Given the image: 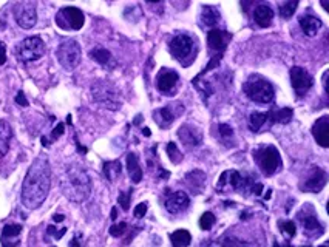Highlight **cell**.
Wrapping results in <instances>:
<instances>
[{
    "label": "cell",
    "mask_w": 329,
    "mask_h": 247,
    "mask_svg": "<svg viewBox=\"0 0 329 247\" xmlns=\"http://www.w3.org/2000/svg\"><path fill=\"white\" fill-rule=\"evenodd\" d=\"M326 173L321 169H312V172L309 173V176L304 179V183L301 184V190L303 192H311V193H317L320 190H323V187L326 186Z\"/></svg>",
    "instance_id": "cell-13"
},
{
    "label": "cell",
    "mask_w": 329,
    "mask_h": 247,
    "mask_svg": "<svg viewBox=\"0 0 329 247\" xmlns=\"http://www.w3.org/2000/svg\"><path fill=\"white\" fill-rule=\"evenodd\" d=\"M91 98L95 102L108 110H119L121 96L117 88L108 80H98L91 85Z\"/></svg>",
    "instance_id": "cell-3"
},
{
    "label": "cell",
    "mask_w": 329,
    "mask_h": 247,
    "mask_svg": "<svg viewBox=\"0 0 329 247\" xmlns=\"http://www.w3.org/2000/svg\"><path fill=\"white\" fill-rule=\"evenodd\" d=\"M230 42V34L226 33V31H221L218 28H214L207 33V43L209 47L215 50V51H223L227 43Z\"/></svg>",
    "instance_id": "cell-18"
},
{
    "label": "cell",
    "mask_w": 329,
    "mask_h": 247,
    "mask_svg": "<svg viewBox=\"0 0 329 247\" xmlns=\"http://www.w3.org/2000/svg\"><path fill=\"white\" fill-rule=\"evenodd\" d=\"M178 73L173 70H161L158 76V90L161 93H169L178 82Z\"/></svg>",
    "instance_id": "cell-19"
},
{
    "label": "cell",
    "mask_w": 329,
    "mask_h": 247,
    "mask_svg": "<svg viewBox=\"0 0 329 247\" xmlns=\"http://www.w3.org/2000/svg\"><path fill=\"white\" fill-rule=\"evenodd\" d=\"M243 175L237 170H227L224 172L220 179H218V183H217V190L220 192H226L229 189L232 190H241V186H243Z\"/></svg>",
    "instance_id": "cell-12"
},
{
    "label": "cell",
    "mask_w": 329,
    "mask_h": 247,
    "mask_svg": "<svg viewBox=\"0 0 329 247\" xmlns=\"http://www.w3.org/2000/svg\"><path fill=\"white\" fill-rule=\"evenodd\" d=\"M224 247H253L252 244H247V242H241L238 239H230L227 238V241L224 242Z\"/></svg>",
    "instance_id": "cell-41"
},
{
    "label": "cell",
    "mask_w": 329,
    "mask_h": 247,
    "mask_svg": "<svg viewBox=\"0 0 329 247\" xmlns=\"http://www.w3.org/2000/svg\"><path fill=\"white\" fill-rule=\"evenodd\" d=\"M185 183L189 184V187H190L195 193H200L201 189H203L204 184H206V175H204L201 170H193V172H190V173H187Z\"/></svg>",
    "instance_id": "cell-28"
},
{
    "label": "cell",
    "mask_w": 329,
    "mask_h": 247,
    "mask_svg": "<svg viewBox=\"0 0 329 247\" xmlns=\"http://www.w3.org/2000/svg\"><path fill=\"white\" fill-rule=\"evenodd\" d=\"M193 50V42L189 36L179 34L170 40V53L175 59L184 60Z\"/></svg>",
    "instance_id": "cell-11"
},
{
    "label": "cell",
    "mask_w": 329,
    "mask_h": 247,
    "mask_svg": "<svg viewBox=\"0 0 329 247\" xmlns=\"http://www.w3.org/2000/svg\"><path fill=\"white\" fill-rule=\"evenodd\" d=\"M303 247H311V245H303Z\"/></svg>",
    "instance_id": "cell-52"
},
{
    "label": "cell",
    "mask_w": 329,
    "mask_h": 247,
    "mask_svg": "<svg viewBox=\"0 0 329 247\" xmlns=\"http://www.w3.org/2000/svg\"><path fill=\"white\" fill-rule=\"evenodd\" d=\"M167 154H169V158L173 164H178L182 161V153L178 150L176 144L175 142H169L167 144Z\"/></svg>",
    "instance_id": "cell-35"
},
{
    "label": "cell",
    "mask_w": 329,
    "mask_h": 247,
    "mask_svg": "<svg viewBox=\"0 0 329 247\" xmlns=\"http://www.w3.org/2000/svg\"><path fill=\"white\" fill-rule=\"evenodd\" d=\"M280 229L283 230V232H286L288 233V236H295V232H297V229H295V224L292 222V221H281L280 222Z\"/></svg>",
    "instance_id": "cell-38"
},
{
    "label": "cell",
    "mask_w": 329,
    "mask_h": 247,
    "mask_svg": "<svg viewBox=\"0 0 329 247\" xmlns=\"http://www.w3.org/2000/svg\"><path fill=\"white\" fill-rule=\"evenodd\" d=\"M56 22L60 28H65V30H81L84 27V22H85V17H84V13L79 10V8H75V7H65L59 11L57 17H56Z\"/></svg>",
    "instance_id": "cell-8"
},
{
    "label": "cell",
    "mask_w": 329,
    "mask_h": 247,
    "mask_svg": "<svg viewBox=\"0 0 329 247\" xmlns=\"http://www.w3.org/2000/svg\"><path fill=\"white\" fill-rule=\"evenodd\" d=\"M51 187V169L45 156H39L30 166L22 186V204L28 210L39 209Z\"/></svg>",
    "instance_id": "cell-1"
},
{
    "label": "cell",
    "mask_w": 329,
    "mask_h": 247,
    "mask_svg": "<svg viewBox=\"0 0 329 247\" xmlns=\"http://www.w3.org/2000/svg\"><path fill=\"white\" fill-rule=\"evenodd\" d=\"M153 119L156 121V124L161 128H169L172 125V122L175 121V115L172 113V110L169 107L166 108H159L153 111Z\"/></svg>",
    "instance_id": "cell-26"
},
{
    "label": "cell",
    "mask_w": 329,
    "mask_h": 247,
    "mask_svg": "<svg viewBox=\"0 0 329 247\" xmlns=\"http://www.w3.org/2000/svg\"><path fill=\"white\" fill-rule=\"evenodd\" d=\"M65 131V125L63 124H57V127L51 131V141H56L57 138H60Z\"/></svg>",
    "instance_id": "cell-43"
},
{
    "label": "cell",
    "mask_w": 329,
    "mask_h": 247,
    "mask_svg": "<svg viewBox=\"0 0 329 247\" xmlns=\"http://www.w3.org/2000/svg\"><path fill=\"white\" fill-rule=\"evenodd\" d=\"M146 213H147V204H146V203L138 204V206L135 207V212H133V215H135L136 218H144Z\"/></svg>",
    "instance_id": "cell-42"
},
{
    "label": "cell",
    "mask_w": 329,
    "mask_h": 247,
    "mask_svg": "<svg viewBox=\"0 0 329 247\" xmlns=\"http://www.w3.org/2000/svg\"><path fill=\"white\" fill-rule=\"evenodd\" d=\"M255 158L258 161V166H260V169L263 170V173L266 176H272L278 170V167L281 166V156H280L278 150L272 145L256 150Z\"/></svg>",
    "instance_id": "cell-7"
},
{
    "label": "cell",
    "mask_w": 329,
    "mask_h": 247,
    "mask_svg": "<svg viewBox=\"0 0 329 247\" xmlns=\"http://www.w3.org/2000/svg\"><path fill=\"white\" fill-rule=\"evenodd\" d=\"M244 93L256 104H269L274 101L275 92L272 85L261 76L253 74L244 84Z\"/></svg>",
    "instance_id": "cell-4"
},
{
    "label": "cell",
    "mask_w": 329,
    "mask_h": 247,
    "mask_svg": "<svg viewBox=\"0 0 329 247\" xmlns=\"http://www.w3.org/2000/svg\"><path fill=\"white\" fill-rule=\"evenodd\" d=\"M60 190L73 203H84L90 198L91 181L88 173L78 164L68 166L60 176Z\"/></svg>",
    "instance_id": "cell-2"
},
{
    "label": "cell",
    "mask_w": 329,
    "mask_h": 247,
    "mask_svg": "<svg viewBox=\"0 0 329 247\" xmlns=\"http://www.w3.org/2000/svg\"><path fill=\"white\" fill-rule=\"evenodd\" d=\"M320 247H327V244H323V245H320Z\"/></svg>",
    "instance_id": "cell-51"
},
{
    "label": "cell",
    "mask_w": 329,
    "mask_h": 247,
    "mask_svg": "<svg viewBox=\"0 0 329 247\" xmlns=\"http://www.w3.org/2000/svg\"><path fill=\"white\" fill-rule=\"evenodd\" d=\"M143 133L146 134V136H150V130H149V128H144V130H143Z\"/></svg>",
    "instance_id": "cell-50"
},
{
    "label": "cell",
    "mask_w": 329,
    "mask_h": 247,
    "mask_svg": "<svg viewBox=\"0 0 329 247\" xmlns=\"http://www.w3.org/2000/svg\"><path fill=\"white\" fill-rule=\"evenodd\" d=\"M170 241H172L173 247H187L192 242V235H190L189 230L179 229V230H175L170 235Z\"/></svg>",
    "instance_id": "cell-31"
},
{
    "label": "cell",
    "mask_w": 329,
    "mask_h": 247,
    "mask_svg": "<svg viewBox=\"0 0 329 247\" xmlns=\"http://www.w3.org/2000/svg\"><path fill=\"white\" fill-rule=\"evenodd\" d=\"M16 102L22 107H28V101L25 98V95H23V92H19L17 96H16Z\"/></svg>",
    "instance_id": "cell-45"
},
{
    "label": "cell",
    "mask_w": 329,
    "mask_h": 247,
    "mask_svg": "<svg viewBox=\"0 0 329 247\" xmlns=\"http://www.w3.org/2000/svg\"><path fill=\"white\" fill-rule=\"evenodd\" d=\"M291 84L297 96H304L314 85V79L301 66H294V68H291Z\"/></svg>",
    "instance_id": "cell-10"
},
{
    "label": "cell",
    "mask_w": 329,
    "mask_h": 247,
    "mask_svg": "<svg viewBox=\"0 0 329 247\" xmlns=\"http://www.w3.org/2000/svg\"><path fill=\"white\" fill-rule=\"evenodd\" d=\"M268 122V113H258V111H253V113L249 116V128L252 131H260V128Z\"/></svg>",
    "instance_id": "cell-32"
},
{
    "label": "cell",
    "mask_w": 329,
    "mask_h": 247,
    "mask_svg": "<svg viewBox=\"0 0 329 247\" xmlns=\"http://www.w3.org/2000/svg\"><path fill=\"white\" fill-rule=\"evenodd\" d=\"M79 239H81V235H79V233L75 235V238L70 241V247H82V244L79 242Z\"/></svg>",
    "instance_id": "cell-46"
},
{
    "label": "cell",
    "mask_w": 329,
    "mask_h": 247,
    "mask_svg": "<svg viewBox=\"0 0 329 247\" xmlns=\"http://www.w3.org/2000/svg\"><path fill=\"white\" fill-rule=\"evenodd\" d=\"M127 222L125 221H122V222H117V224H113V226L110 227V235L111 236H114V238H117V236H122L124 233H125V230H127Z\"/></svg>",
    "instance_id": "cell-37"
},
{
    "label": "cell",
    "mask_w": 329,
    "mask_h": 247,
    "mask_svg": "<svg viewBox=\"0 0 329 247\" xmlns=\"http://www.w3.org/2000/svg\"><path fill=\"white\" fill-rule=\"evenodd\" d=\"M220 134H221V139L226 142L227 139H232V136H233V130L230 128V125H227V124H221V125H220Z\"/></svg>",
    "instance_id": "cell-40"
},
{
    "label": "cell",
    "mask_w": 329,
    "mask_h": 247,
    "mask_svg": "<svg viewBox=\"0 0 329 247\" xmlns=\"http://www.w3.org/2000/svg\"><path fill=\"white\" fill-rule=\"evenodd\" d=\"M121 170H122V166H121L119 161H105L104 166H102L104 176L108 179L110 183H113L114 179L121 175Z\"/></svg>",
    "instance_id": "cell-30"
},
{
    "label": "cell",
    "mask_w": 329,
    "mask_h": 247,
    "mask_svg": "<svg viewBox=\"0 0 329 247\" xmlns=\"http://www.w3.org/2000/svg\"><path fill=\"white\" fill-rule=\"evenodd\" d=\"M127 170H128V175L135 184L141 183V179H143V169H141V166H139V159H138L136 153L127 154Z\"/></svg>",
    "instance_id": "cell-24"
},
{
    "label": "cell",
    "mask_w": 329,
    "mask_h": 247,
    "mask_svg": "<svg viewBox=\"0 0 329 247\" xmlns=\"http://www.w3.org/2000/svg\"><path fill=\"white\" fill-rule=\"evenodd\" d=\"M90 57H91L93 60H96L99 65H102V66H107V68H111V66H114V65H116V62H114V59H113L111 53H110L108 50L102 48V47H96V48H93V50L90 51Z\"/></svg>",
    "instance_id": "cell-23"
},
{
    "label": "cell",
    "mask_w": 329,
    "mask_h": 247,
    "mask_svg": "<svg viewBox=\"0 0 329 247\" xmlns=\"http://www.w3.org/2000/svg\"><path fill=\"white\" fill-rule=\"evenodd\" d=\"M312 134L317 144L323 148L329 147V116L324 115L318 118L312 127Z\"/></svg>",
    "instance_id": "cell-16"
},
{
    "label": "cell",
    "mask_w": 329,
    "mask_h": 247,
    "mask_svg": "<svg viewBox=\"0 0 329 247\" xmlns=\"http://www.w3.org/2000/svg\"><path fill=\"white\" fill-rule=\"evenodd\" d=\"M7 62V45L4 42H0V65H4Z\"/></svg>",
    "instance_id": "cell-44"
},
{
    "label": "cell",
    "mask_w": 329,
    "mask_h": 247,
    "mask_svg": "<svg viewBox=\"0 0 329 247\" xmlns=\"http://www.w3.org/2000/svg\"><path fill=\"white\" fill-rule=\"evenodd\" d=\"M65 233H67V227H62L60 230H57V229L53 226V224H51V226H48V229H46V235L53 236L54 239H60Z\"/></svg>",
    "instance_id": "cell-39"
},
{
    "label": "cell",
    "mask_w": 329,
    "mask_h": 247,
    "mask_svg": "<svg viewBox=\"0 0 329 247\" xmlns=\"http://www.w3.org/2000/svg\"><path fill=\"white\" fill-rule=\"evenodd\" d=\"M261 192H263V184H260V183L253 184V187H252V193L253 195H260Z\"/></svg>",
    "instance_id": "cell-47"
},
{
    "label": "cell",
    "mask_w": 329,
    "mask_h": 247,
    "mask_svg": "<svg viewBox=\"0 0 329 247\" xmlns=\"http://www.w3.org/2000/svg\"><path fill=\"white\" fill-rule=\"evenodd\" d=\"M16 57L22 63H30L39 60L45 54V42L39 36L23 39L16 47Z\"/></svg>",
    "instance_id": "cell-5"
},
{
    "label": "cell",
    "mask_w": 329,
    "mask_h": 247,
    "mask_svg": "<svg viewBox=\"0 0 329 247\" xmlns=\"http://www.w3.org/2000/svg\"><path fill=\"white\" fill-rule=\"evenodd\" d=\"M215 222H217L215 215H214L212 212H206V213H203L201 218H200V227H201L203 230H210V229L214 227Z\"/></svg>",
    "instance_id": "cell-34"
},
{
    "label": "cell",
    "mask_w": 329,
    "mask_h": 247,
    "mask_svg": "<svg viewBox=\"0 0 329 247\" xmlns=\"http://www.w3.org/2000/svg\"><path fill=\"white\" fill-rule=\"evenodd\" d=\"M14 17L17 25L23 30H31L37 22V11L34 2H20L14 7Z\"/></svg>",
    "instance_id": "cell-9"
},
{
    "label": "cell",
    "mask_w": 329,
    "mask_h": 247,
    "mask_svg": "<svg viewBox=\"0 0 329 247\" xmlns=\"http://www.w3.org/2000/svg\"><path fill=\"white\" fill-rule=\"evenodd\" d=\"M13 136V130L7 121H0V158L8 153L10 150V141Z\"/></svg>",
    "instance_id": "cell-25"
},
{
    "label": "cell",
    "mask_w": 329,
    "mask_h": 247,
    "mask_svg": "<svg viewBox=\"0 0 329 247\" xmlns=\"http://www.w3.org/2000/svg\"><path fill=\"white\" fill-rule=\"evenodd\" d=\"M298 219L301 221V226H303L304 230H308V232H317V229H318L320 232H323L321 224H320L318 218H315L314 213H308V215L300 213V215H298Z\"/></svg>",
    "instance_id": "cell-29"
},
{
    "label": "cell",
    "mask_w": 329,
    "mask_h": 247,
    "mask_svg": "<svg viewBox=\"0 0 329 247\" xmlns=\"http://www.w3.org/2000/svg\"><path fill=\"white\" fill-rule=\"evenodd\" d=\"M131 193H133L131 189H128L127 192H121V193H119V198H117V203H119V206L122 207V210H128V209H130Z\"/></svg>",
    "instance_id": "cell-36"
},
{
    "label": "cell",
    "mask_w": 329,
    "mask_h": 247,
    "mask_svg": "<svg viewBox=\"0 0 329 247\" xmlns=\"http://www.w3.org/2000/svg\"><path fill=\"white\" fill-rule=\"evenodd\" d=\"M297 7H298V2H295V0H294V2H292V0H289V2L280 4V5H278V8H280V16L283 17V19L292 17V14L295 13Z\"/></svg>",
    "instance_id": "cell-33"
},
{
    "label": "cell",
    "mask_w": 329,
    "mask_h": 247,
    "mask_svg": "<svg viewBox=\"0 0 329 247\" xmlns=\"http://www.w3.org/2000/svg\"><path fill=\"white\" fill-rule=\"evenodd\" d=\"M166 209L170 212V213H179L182 210H185L190 204V198L187 196L185 192L182 190H178V192H173L170 193L167 198H166Z\"/></svg>",
    "instance_id": "cell-14"
},
{
    "label": "cell",
    "mask_w": 329,
    "mask_h": 247,
    "mask_svg": "<svg viewBox=\"0 0 329 247\" xmlns=\"http://www.w3.org/2000/svg\"><path fill=\"white\" fill-rule=\"evenodd\" d=\"M56 56H57L59 63L65 70H75L81 62L82 51H81L79 43L75 39H65L57 47Z\"/></svg>",
    "instance_id": "cell-6"
},
{
    "label": "cell",
    "mask_w": 329,
    "mask_h": 247,
    "mask_svg": "<svg viewBox=\"0 0 329 247\" xmlns=\"http://www.w3.org/2000/svg\"><path fill=\"white\" fill-rule=\"evenodd\" d=\"M53 219H54L56 222H60V221H63V219H65V216H63V215H54V216H53Z\"/></svg>",
    "instance_id": "cell-48"
},
{
    "label": "cell",
    "mask_w": 329,
    "mask_h": 247,
    "mask_svg": "<svg viewBox=\"0 0 329 247\" xmlns=\"http://www.w3.org/2000/svg\"><path fill=\"white\" fill-rule=\"evenodd\" d=\"M294 116V111L291 108H272L268 111V122L271 124H289Z\"/></svg>",
    "instance_id": "cell-21"
},
{
    "label": "cell",
    "mask_w": 329,
    "mask_h": 247,
    "mask_svg": "<svg viewBox=\"0 0 329 247\" xmlns=\"http://www.w3.org/2000/svg\"><path fill=\"white\" fill-rule=\"evenodd\" d=\"M22 224H7L0 235V242L4 247H19L20 245V233Z\"/></svg>",
    "instance_id": "cell-17"
},
{
    "label": "cell",
    "mask_w": 329,
    "mask_h": 247,
    "mask_svg": "<svg viewBox=\"0 0 329 247\" xmlns=\"http://www.w3.org/2000/svg\"><path fill=\"white\" fill-rule=\"evenodd\" d=\"M116 215H117V210L113 209V212H111V219H116Z\"/></svg>",
    "instance_id": "cell-49"
},
{
    "label": "cell",
    "mask_w": 329,
    "mask_h": 247,
    "mask_svg": "<svg viewBox=\"0 0 329 247\" xmlns=\"http://www.w3.org/2000/svg\"><path fill=\"white\" fill-rule=\"evenodd\" d=\"M300 27H301V31L304 34L309 36V37H314L321 28V22L317 17L308 14V16L300 17Z\"/></svg>",
    "instance_id": "cell-22"
},
{
    "label": "cell",
    "mask_w": 329,
    "mask_h": 247,
    "mask_svg": "<svg viewBox=\"0 0 329 247\" xmlns=\"http://www.w3.org/2000/svg\"><path fill=\"white\" fill-rule=\"evenodd\" d=\"M272 19H274V10L269 5H266V4L258 5L253 10V20L256 22V25L266 28V27L271 25Z\"/></svg>",
    "instance_id": "cell-20"
},
{
    "label": "cell",
    "mask_w": 329,
    "mask_h": 247,
    "mask_svg": "<svg viewBox=\"0 0 329 247\" xmlns=\"http://www.w3.org/2000/svg\"><path fill=\"white\" fill-rule=\"evenodd\" d=\"M178 138L185 147H196L201 139H203V133L200 128H196L192 124H185L178 130Z\"/></svg>",
    "instance_id": "cell-15"
},
{
    "label": "cell",
    "mask_w": 329,
    "mask_h": 247,
    "mask_svg": "<svg viewBox=\"0 0 329 247\" xmlns=\"http://www.w3.org/2000/svg\"><path fill=\"white\" fill-rule=\"evenodd\" d=\"M220 20V13L214 7H203L201 16H200V24L201 27H215Z\"/></svg>",
    "instance_id": "cell-27"
}]
</instances>
